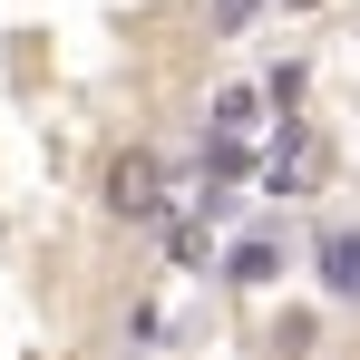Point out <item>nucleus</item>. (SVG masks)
<instances>
[{"label": "nucleus", "mask_w": 360, "mask_h": 360, "mask_svg": "<svg viewBox=\"0 0 360 360\" xmlns=\"http://www.w3.org/2000/svg\"><path fill=\"white\" fill-rule=\"evenodd\" d=\"M98 205H108L117 224H156V214H166V166H156V146H127V156H108Z\"/></svg>", "instance_id": "obj_1"}, {"label": "nucleus", "mask_w": 360, "mask_h": 360, "mask_svg": "<svg viewBox=\"0 0 360 360\" xmlns=\"http://www.w3.org/2000/svg\"><path fill=\"white\" fill-rule=\"evenodd\" d=\"M321 176H331V146H321L311 127H283V146H273V166H263V185H273V195H311Z\"/></svg>", "instance_id": "obj_2"}, {"label": "nucleus", "mask_w": 360, "mask_h": 360, "mask_svg": "<svg viewBox=\"0 0 360 360\" xmlns=\"http://www.w3.org/2000/svg\"><path fill=\"white\" fill-rule=\"evenodd\" d=\"M311 273H321L331 302H360V234H351V224H331V234L311 243Z\"/></svg>", "instance_id": "obj_3"}, {"label": "nucleus", "mask_w": 360, "mask_h": 360, "mask_svg": "<svg viewBox=\"0 0 360 360\" xmlns=\"http://www.w3.org/2000/svg\"><path fill=\"white\" fill-rule=\"evenodd\" d=\"M263 136V88H214V146H253Z\"/></svg>", "instance_id": "obj_4"}, {"label": "nucleus", "mask_w": 360, "mask_h": 360, "mask_svg": "<svg viewBox=\"0 0 360 360\" xmlns=\"http://www.w3.org/2000/svg\"><path fill=\"white\" fill-rule=\"evenodd\" d=\"M224 273H234V283H273V273H283V243H243Z\"/></svg>", "instance_id": "obj_5"}, {"label": "nucleus", "mask_w": 360, "mask_h": 360, "mask_svg": "<svg viewBox=\"0 0 360 360\" xmlns=\"http://www.w3.org/2000/svg\"><path fill=\"white\" fill-rule=\"evenodd\" d=\"M253 10H263V0H205V20H214V39H243V30H253Z\"/></svg>", "instance_id": "obj_6"}, {"label": "nucleus", "mask_w": 360, "mask_h": 360, "mask_svg": "<svg viewBox=\"0 0 360 360\" xmlns=\"http://www.w3.org/2000/svg\"><path fill=\"white\" fill-rule=\"evenodd\" d=\"M283 10H321V0H283Z\"/></svg>", "instance_id": "obj_7"}]
</instances>
